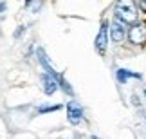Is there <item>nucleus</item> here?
I'll return each instance as SVG.
<instances>
[{
  "instance_id": "obj_1",
  "label": "nucleus",
  "mask_w": 146,
  "mask_h": 139,
  "mask_svg": "<svg viewBox=\"0 0 146 139\" xmlns=\"http://www.w3.org/2000/svg\"><path fill=\"white\" fill-rule=\"evenodd\" d=\"M115 18L125 24H133L137 20V5L132 0H121L115 4Z\"/></svg>"
},
{
  "instance_id": "obj_2",
  "label": "nucleus",
  "mask_w": 146,
  "mask_h": 139,
  "mask_svg": "<svg viewBox=\"0 0 146 139\" xmlns=\"http://www.w3.org/2000/svg\"><path fill=\"white\" fill-rule=\"evenodd\" d=\"M67 119H69L70 125H80L83 121V108L78 101L67 103Z\"/></svg>"
},
{
  "instance_id": "obj_3",
  "label": "nucleus",
  "mask_w": 146,
  "mask_h": 139,
  "mask_svg": "<svg viewBox=\"0 0 146 139\" xmlns=\"http://www.w3.org/2000/svg\"><path fill=\"white\" fill-rule=\"evenodd\" d=\"M128 38L135 45H143L146 43V24H133L128 31Z\"/></svg>"
},
{
  "instance_id": "obj_4",
  "label": "nucleus",
  "mask_w": 146,
  "mask_h": 139,
  "mask_svg": "<svg viewBox=\"0 0 146 139\" xmlns=\"http://www.w3.org/2000/svg\"><path fill=\"white\" fill-rule=\"evenodd\" d=\"M106 31H108V24H106V22H103V24H101V29H99V33H98V36H96V40H94V45H96L98 53L101 54V56L105 54V51H106V43H108Z\"/></svg>"
},
{
  "instance_id": "obj_5",
  "label": "nucleus",
  "mask_w": 146,
  "mask_h": 139,
  "mask_svg": "<svg viewBox=\"0 0 146 139\" xmlns=\"http://www.w3.org/2000/svg\"><path fill=\"white\" fill-rule=\"evenodd\" d=\"M126 35V24L121 22L119 18H115L112 22V29H110V36L114 42H123V38Z\"/></svg>"
},
{
  "instance_id": "obj_6",
  "label": "nucleus",
  "mask_w": 146,
  "mask_h": 139,
  "mask_svg": "<svg viewBox=\"0 0 146 139\" xmlns=\"http://www.w3.org/2000/svg\"><path fill=\"white\" fill-rule=\"evenodd\" d=\"M42 85H43V92L50 96V94L56 92V88L60 87V83H58V80H56L54 76H50V74H47V72H43V74H42Z\"/></svg>"
},
{
  "instance_id": "obj_7",
  "label": "nucleus",
  "mask_w": 146,
  "mask_h": 139,
  "mask_svg": "<svg viewBox=\"0 0 146 139\" xmlns=\"http://www.w3.org/2000/svg\"><path fill=\"white\" fill-rule=\"evenodd\" d=\"M115 76H117V80H119L121 83H125L126 80H130V78H141V74H137V72H130L126 69H119L115 72Z\"/></svg>"
},
{
  "instance_id": "obj_8",
  "label": "nucleus",
  "mask_w": 146,
  "mask_h": 139,
  "mask_svg": "<svg viewBox=\"0 0 146 139\" xmlns=\"http://www.w3.org/2000/svg\"><path fill=\"white\" fill-rule=\"evenodd\" d=\"M54 110H60V105H52V107H40V108H38V112L45 114V112H54Z\"/></svg>"
},
{
  "instance_id": "obj_9",
  "label": "nucleus",
  "mask_w": 146,
  "mask_h": 139,
  "mask_svg": "<svg viewBox=\"0 0 146 139\" xmlns=\"http://www.w3.org/2000/svg\"><path fill=\"white\" fill-rule=\"evenodd\" d=\"M137 5H139V9H143L144 13H146V0H143V2H139Z\"/></svg>"
},
{
  "instance_id": "obj_10",
  "label": "nucleus",
  "mask_w": 146,
  "mask_h": 139,
  "mask_svg": "<svg viewBox=\"0 0 146 139\" xmlns=\"http://www.w3.org/2000/svg\"><path fill=\"white\" fill-rule=\"evenodd\" d=\"M4 9H5V4L2 2V4H0V11H4Z\"/></svg>"
},
{
  "instance_id": "obj_11",
  "label": "nucleus",
  "mask_w": 146,
  "mask_h": 139,
  "mask_svg": "<svg viewBox=\"0 0 146 139\" xmlns=\"http://www.w3.org/2000/svg\"><path fill=\"white\" fill-rule=\"evenodd\" d=\"M144 96H146V88H144Z\"/></svg>"
}]
</instances>
